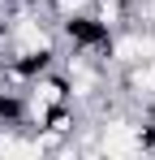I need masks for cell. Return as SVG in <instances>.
Returning <instances> with one entry per match:
<instances>
[{"label": "cell", "instance_id": "6da1fadb", "mask_svg": "<svg viewBox=\"0 0 155 160\" xmlns=\"http://www.w3.org/2000/svg\"><path fill=\"white\" fill-rule=\"evenodd\" d=\"M56 39L73 56H95V61L108 65L112 43H116V26L103 22L95 9H86V13H73V18H60V22H56Z\"/></svg>", "mask_w": 155, "mask_h": 160}, {"label": "cell", "instance_id": "7a4b0ae2", "mask_svg": "<svg viewBox=\"0 0 155 160\" xmlns=\"http://www.w3.org/2000/svg\"><path fill=\"white\" fill-rule=\"evenodd\" d=\"M9 26H13V4H9V0H0V39L9 35Z\"/></svg>", "mask_w": 155, "mask_h": 160}]
</instances>
